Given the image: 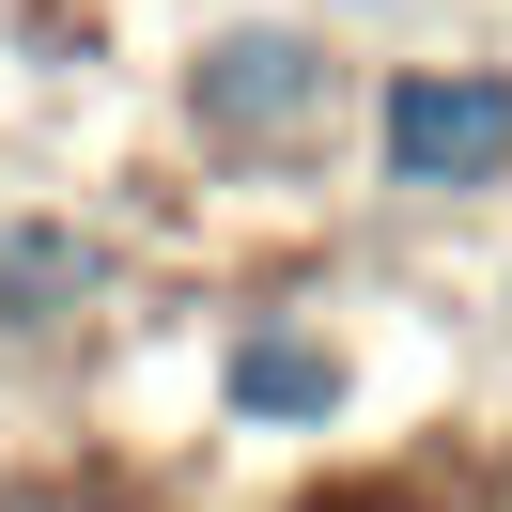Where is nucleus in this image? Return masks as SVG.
I'll return each instance as SVG.
<instances>
[{
  "label": "nucleus",
  "instance_id": "nucleus-3",
  "mask_svg": "<svg viewBox=\"0 0 512 512\" xmlns=\"http://www.w3.org/2000/svg\"><path fill=\"white\" fill-rule=\"evenodd\" d=\"M233 404H249V419H326V404H342V357H326V342H249V357H233Z\"/></svg>",
  "mask_w": 512,
  "mask_h": 512
},
{
  "label": "nucleus",
  "instance_id": "nucleus-2",
  "mask_svg": "<svg viewBox=\"0 0 512 512\" xmlns=\"http://www.w3.org/2000/svg\"><path fill=\"white\" fill-rule=\"evenodd\" d=\"M326 109V63L295 32H233V47H202V125L218 140H295Z\"/></svg>",
  "mask_w": 512,
  "mask_h": 512
},
{
  "label": "nucleus",
  "instance_id": "nucleus-4",
  "mask_svg": "<svg viewBox=\"0 0 512 512\" xmlns=\"http://www.w3.org/2000/svg\"><path fill=\"white\" fill-rule=\"evenodd\" d=\"M94 280L78 233H0V326H63V295Z\"/></svg>",
  "mask_w": 512,
  "mask_h": 512
},
{
  "label": "nucleus",
  "instance_id": "nucleus-1",
  "mask_svg": "<svg viewBox=\"0 0 512 512\" xmlns=\"http://www.w3.org/2000/svg\"><path fill=\"white\" fill-rule=\"evenodd\" d=\"M373 140H388V171H404V187H497V171H512V78H481V63L388 78Z\"/></svg>",
  "mask_w": 512,
  "mask_h": 512
}]
</instances>
